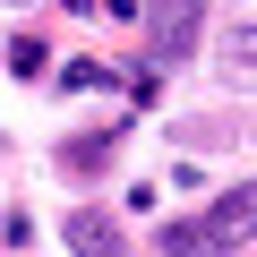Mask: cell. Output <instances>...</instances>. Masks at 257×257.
I'll list each match as a JSON object with an SVG mask.
<instances>
[{
	"label": "cell",
	"instance_id": "cell-1",
	"mask_svg": "<svg viewBox=\"0 0 257 257\" xmlns=\"http://www.w3.org/2000/svg\"><path fill=\"white\" fill-rule=\"evenodd\" d=\"M146 35H155V69H180L206 35V0H146Z\"/></svg>",
	"mask_w": 257,
	"mask_h": 257
},
{
	"label": "cell",
	"instance_id": "cell-2",
	"mask_svg": "<svg viewBox=\"0 0 257 257\" xmlns=\"http://www.w3.org/2000/svg\"><path fill=\"white\" fill-rule=\"evenodd\" d=\"M197 223H206V231H214L223 248H240V240L257 231V180H240V189H223V197H214V206H206Z\"/></svg>",
	"mask_w": 257,
	"mask_h": 257
},
{
	"label": "cell",
	"instance_id": "cell-3",
	"mask_svg": "<svg viewBox=\"0 0 257 257\" xmlns=\"http://www.w3.org/2000/svg\"><path fill=\"white\" fill-rule=\"evenodd\" d=\"M214 77H223L231 94H257V26H223V43H214Z\"/></svg>",
	"mask_w": 257,
	"mask_h": 257
},
{
	"label": "cell",
	"instance_id": "cell-4",
	"mask_svg": "<svg viewBox=\"0 0 257 257\" xmlns=\"http://www.w3.org/2000/svg\"><path fill=\"white\" fill-rule=\"evenodd\" d=\"M111 155H120V128H77V138L60 146V172H69V180H94Z\"/></svg>",
	"mask_w": 257,
	"mask_h": 257
},
{
	"label": "cell",
	"instance_id": "cell-5",
	"mask_svg": "<svg viewBox=\"0 0 257 257\" xmlns=\"http://www.w3.org/2000/svg\"><path fill=\"white\" fill-rule=\"evenodd\" d=\"M60 240H69L77 257H120V223H111V214H94V206H77V214L60 223Z\"/></svg>",
	"mask_w": 257,
	"mask_h": 257
},
{
	"label": "cell",
	"instance_id": "cell-6",
	"mask_svg": "<svg viewBox=\"0 0 257 257\" xmlns=\"http://www.w3.org/2000/svg\"><path fill=\"white\" fill-rule=\"evenodd\" d=\"M163 257H231V248H223L206 223H172V231H163Z\"/></svg>",
	"mask_w": 257,
	"mask_h": 257
},
{
	"label": "cell",
	"instance_id": "cell-7",
	"mask_svg": "<svg viewBox=\"0 0 257 257\" xmlns=\"http://www.w3.org/2000/svg\"><path fill=\"white\" fill-rule=\"evenodd\" d=\"M9 69H18V77H43V43L18 35V43H9Z\"/></svg>",
	"mask_w": 257,
	"mask_h": 257
},
{
	"label": "cell",
	"instance_id": "cell-8",
	"mask_svg": "<svg viewBox=\"0 0 257 257\" xmlns=\"http://www.w3.org/2000/svg\"><path fill=\"white\" fill-rule=\"evenodd\" d=\"M60 9H77V18H86V9H103V0H60Z\"/></svg>",
	"mask_w": 257,
	"mask_h": 257
}]
</instances>
